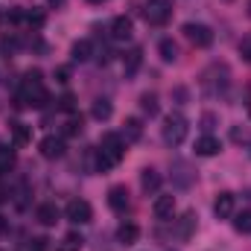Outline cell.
<instances>
[{
    "label": "cell",
    "instance_id": "obj_2",
    "mask_svg": "<svg viewBox=\"0 0 251 251\" xmlns=\"http://www.w3.org/2000/svg\"><path fill=\"white\" fill-rule=\"evenodd\" d=\"M18 105H32V108H44L47 105V91L41 82V70H29L21 82L18 91Z\"/></svg>",
    "mask_w": 251,
    "mask_h": 251
},
{
    "label": "cell",
    "instance_id": "obj_12",
    "mask_svg": "<svg viewBox=\"0 0 251 251\" xmlns=\"http://www.w3.org/2000/svg\"><path fill=\"white\" fill-rule=\"evenodd\" d=\"M70 56H73V62H91V56H94V41H91V38H79V41L70 47Z\"/></svg>",
    "mask_w": 251,
    "mask_h": 251
},
{
    "label": "cell",
    "instance_id": "obj_16",
    "mask_svg": "<svg viewBox=\"0 0 251 251\" xmlns=\"http://www.w3.org/2000/svg\"><path fill=\"white\" fill-rule=\"evenodd\" d=\"M35 219L41 222V225H56L59 222V207L56 204H38V210H35Z\"/></svg>",
    "mask_w": 251,
    "mask_h": 251
},
{
    "label": "cell",
    "instance_id": "obj_36",
    "mask_svg": "<svg viewBox=\"0 0 251 251\" xmlns=\"http://www.w3.org/2000/svg\"><path fill=\"white\" fill-rule=\"evenodd\" d=\"M6 228H9V225H6V219L0 216V234H6Z\"/></svg>",
    "mask_w": 251,
    "mask_h": 251
},
{
    "label": "cell",
    "instance_id": "obj_1",
    "mask_svg": "<svg viewBox=\"0 0 251 251\" xmlns=\"http://www.w3.org/2000/svg\"><path fill=\"white\" fill-rule=\"evenodd\" d=\"M123 155H126V140L117 131H105L102 140H100V146H97V152H94V158H97V173H105V170L117 167V164L123 161Z\"/></svg>",
    "mask_w": 251,
    "mask_h": 251
},
{
    "label": "cell",
    "instance_id": "obj_30",
    "mask_svg": "<svg viewBox=\"0 0 251 251\" xmlns=\"http://www.w3.org/2000/svg\"><path fill=\"white\" fill-rule=\"evenodd\" d=\"M59 108H62V111H73V108H76V100H73V94H64L62 100H59Z\"/></svg>",
    "mask_w": 251,
    "mask_h": 251
},
{
    "label": "cell",
    "instance_id": "obj_4",
    "mask_svg": "<svg viewBox=\"0 0 251 251\" xmlns=\"http://www.w3.org/2000/svg\"><path fill=\"white\" fill-rule=\"evenodd\" d=\"M64 216H67L73 225H88V222L94 219V207H91V201H85V199H73V201H67Z\"/></svg>",
    "mask_w": 251,
    "mask_h": 251
},
{
    "label": "cell",
    "instance_id": "obj_25",
    "mask_svg": "<svg viewBox=\"0 0 251 251\" xmlns=\"http://www.w3.org/2000/svg\"><path fill=\"white\" fill-rule=\"evenodd\" d=\"M12 167H15V149L0 146V176H6Z\"/></svg>",
    "mask_w": 251,
    "mask_h": 251
},
{
    "label": "cell",
    "instance_id": "obj_20",
    "mask_svg": "<svg viewBox=\"0 0 251 251\" xmlns=\"http://www.w3.org/2000/svg\"><path fill=\"white\" fill-rule=\"evenodd\" d=\"M140 62H143V50H140V47H134V50L123 59V73H126V76H134V70L140 67Z\"/></svg>",
    "mask_w": 251,
    "mask_h": 251
},
{
    "label": "cell",
    "instance_id": "obj_3",
    "mask_svg": "<svg viewBox=\"0 0 251 251\" xmlns=\"http://www.w3.org/2000/svg\"><path fill=\"white\" fill-rule=\"evenodd\" d=\"M187 131H190V123H187V117L184 114H170L167 120H164V128H161V134H164V143L167 146H181L184 143V137H187Z\"/></svg>",
    "mask_w": 251,
    "mask_h": 251
},
{
    "label": "cell",
    "instance_id": "obj_27",
    "mask_svg": "<svg viewBox=\"0 0 251 251\" xmlns=\"http://www.w3.org/2000/svg\"><path fill=\"white\" fill-rule=\"evenodd\" d=\"M193 225H196V213H193V210H187V213H184V219H181V231H178V234H181L184 240L190 237V231H193Z\"/></svg>",
    "mask_w": 251,
    "mask_h": 251
},
{
    "label": "cell",
    "instance_id": "obj_38",
    "mask_svg": "<svg viewBox=\"0 0 251 251\" xmlns=\"http://www.w3.org/2000/svg\"><path fill=\"white\" fill-rule=\"evenodd\" d=\"M249 15H251V3H249Z\"/></svg>",
    "mask_w": 251,
    "mask_h": 251
},
{
    "label": "cell",
    "instance_id": "obj_34",
    "mask_svg": "<svg viewBox=\"0 0 251 251\" xmlns=\"http://www.w3.org/2000/svg\"><path fill=\"white\" fill-rule=\"evenodd\" d=\"M201 128H207V131H210V128H213V114H204V117H201Z\"/></svg>",
    "mask_w": 251,
    "mask_h": 251
},
{
    "label": "cell",
    "instance_id": "obj_7",
    "mask_svg": "<svg viewBox=\"0 0 251 251\" xmlns=\"http://www.w3.org/2000/svg\"><path fill=\"white\" fill-rule=\"evenodd\" d=\"M213 213H216L219 219H231V216H234V193H228V190L216 193V199H213Z\"/></svg>",
    "mask_w": 251,
    "mask_h": 251
},
{
    "label": "cell",
    "instance_id": "obj_26",
    "mask_svg": "<svg viewBox=\"0 0 251 251\" xmlns=\"http://www.w3.org/2000/svg\"><path fill=\"white\" fill-rule=\"evenodd\" d=\"M234 228L240 234H251V210H243V213L234 216Z\"/></svg>",
    "mask_w": 251,
    "mask_h": 251
},
{
    "label": "cell",
    "instance_id": "obj_9",
    "mask_svg": "<svg viewBox=\"0 0 251 251\" xmlns=\"http://www.w3.org/2000/svg\"><path fill=\"white\" fill-rule=\"evenodd\" d=\"M131 32H134V24H131V18L117 15V18L111 21V38H114V41H128V38H131Z\"/></svg>",
    "mask_w": 251,
    "mask_h": 251
},
{
    "label": "cell",
    "instance_id": "obj_17",
    "mask_svg": "<svg viewBox=\"0 0 251 251\" xmlns=\"http://www.w3.org/2000/svg\"><path fill=\"white\" fill-rule=\"evenodd\" d=\"M137 237H140V228H137L134 222H123V225L117 228V243H123V246L137 243Z\"/></svg>",
    "mask_w": 251,
    "mask_h": 251
},
{
    "label": "cell",
    "instance_id": "obj_37",
    "mask_svg": "<svg viewBox=\"0 0 251 251\" xmlns=\"http://www.w3.org/2000/svg\"><path fill=\"white\" fill-rule=\"evenodd\" d=\"M88 3H97V6H100V3H105V0H88Z\"/></svg>",
    "mask_w": 251,
    "mask_h": 251
},
{
    "label": "cell",
    "instance_id": "obj_6",
    "mask_svg": "<svg viewBox=\"0 0 251 251\" xmlns=\"http://www.w3.org/2000/svg\"><path fill=\"white\" fill-rule=\"evenodd\" d=\"M184 35H187L190 44H196V47H210L213 44V32H210V26H204V24H184Z\"/></svg>",
    "mask_w": 251,
    "mask_h": 251
},
{
    "label": "cell",
    "instance_id": "obj_5",
    "mask_svg": "<svg viewBox=\"0 0 251 251\" xmlns=\"http://www.w3.org/2000/svg\"><path fill=\"white\" fill-rule=\"evenodd\" d=\"M173 18V0H149L146 3V21L152 26H164Z\"/></svg>",
    "mask_w": 251,
    "mask_h": 251
},
{
    "label": "cell",
    "instance_id": "obj_28",
    "mask_svg": "<svg viewBox=\"0 0 251 251\" xmlns=\"http://www.w3.org/2000/svg\"><path fill=\"white\" fill-rule=\"evenodd\" d=\"M64 134H67V137H76V134H82V120H79V117H70V120L64 123Z\"/></svg>",
    "mask_w": 251,
    "mask_h": 251
},
{
    "label": "cell",
    "instance_id": "obj_18",
    "mask_svg": "<svg viewBox=\"0 0 251 251\" xmlns=\"http://www.w3.org/2000/svg\"><path fill=\"white\" fill-rule=\"evenodd\" d=\"M111 114H114V105H111L108 100H102V97L94 100V105H91V117H94V120H108Z\"/></svg>",
    "mask_w": 251,
    "mask_h": 251
},
{
    "label": "cell",
    "instance_id": "obj_15",
    "mask_svg": "<svg viewBox=\"0 0 251 251\" xmlns=\"http://www.w3.org/2000/svg\"><path fill=\"white\" fill-rule=\"evenodd\" d=\"M152 210H155V216H158V219L173 216V210H176V196H158V199H155V204H152Z\"/></svg>",
    "mask_w": 251,
    "mask_h": 251
},
{
    "label": "cell",
    "instance_id": "obj_23",
    "mask_svg": "<svg viewBox=\"0 0 251 251\" xmlns=\"http://www.w3.org/2000/svg\"><path fill=\"white\" fill-rule=\"evenodd\" d=\"M24 24H26L29 29H41V26H44V12H41V9H26V12H24Z\"/></svg>",
    "mask_w": 251,
    "mask_h": 251
},
{
    "label": "cell",
    "instance_id": "obj_35",
    "mask_svg": "<svg viewBox=\"0 0 251 251\" xmlns=\"http://www.w3.org/2000/svg\"><path fill=\"white\" fill-rule=\"evenodd\" d=\"M6 199H9V190H6L3 184H0V201H6Z\"/></svg>",
    "mask_w": 251,
    "mask_h": 251
},
{
    "label": "cell",
    "instance_id": "obj_22",
    "mask_svg": "<svg viewBox=\"0 0 251 251\" xmlns=\"http://www.w3.org/2000/svg\"><path fill=\"white\" fill-rule=\"evenodd\" d=\"M158 53H161L164 62H176V59H178V47H176L173 38H164V41L158 44Z\"/></svg>",
    "mask_w": 251,
    "mask_h": 251
},
{
    "label": "cell",
    "instance_id": "obj_14",
    "mask_svg": "<svg viewBox=\"0 0 251 251\" xmlns=\"http://www.w3.org/2000/svg\"><path fill=\"white\" fill-rule=\"evenodd\" d=\"M140 187H143V193L155 196V193H158V187H161V176H158V170L146 167V170L140 173Z\"/></svg>",
    "mask_w": 251,
    "mask_h": 251
},
{
    "label": "cell",
    "instance_id": "obj_29",
    "mask_svg": "<svg viewBox=\"0 0 251 251\" xmlns=\"http://www.w3.org/2000/svg\"><path fill=\"white\" fill-rule=\"evenodd\" d=\"M173 170H176L173 176L178 178V184H181V187H187V184H190V178H187V176H184V173H187V164H181V161H178V164H176Z\"/></svg>",
    "mask_w": 251,
    "mask_h": 251
},
{
    "label": "cell",
    "instance_id": "obj_11",
    "mask_svg": "<svg viewBox=\"0 0 251 251\" xmlns=\"http://www.w3.org/2000/svg\"><path fill=\"white\" fill-rule=\"evenodd\" d=\"M219 149H222V143L213 134H201L196 140V155H201V158H213V155H219Z\"/></svg>",
    "mask_w": 251,
    "mask_h": 251
},
{
    "label": "cell",
    "instance_id": "obj_10",
    "mask_svg": "<svg viewBox=\"0 0 251 251\" xmlns=\"http://www.w3.org/2000/svg\"><path fill=\"white\" fill-rule=\"evenodd\" d=\"M108 207L117 210V213H126L128 210V190L123 184H114V187L108 190Z\"/></svg>",
    "mask_w": 251,
    "mask_h": 251
},
{
    "label": "cell",
    "instance_id": "obj_8",
    "mask_svg": "<svg viewBox=\"0 0 251 251\" xmlns=\"http://www.w3.org/2000/svg\"><path fill=\"white\" fill-rule=\"evenodd\" d=\"M38 152H41L44 158H50V161H53V158H62L64 155V140L56 137V134H47V137L38 143Z\"/></svg>",
    "mask_w": 251,
    "mask_h": 251
},
{
    "label": "cell",
    "instance_id": "obj_21",
    "mask_svg": "<svg viewBox=\"0 0 251 251\" xmlns=\"http://www.w3.org/2000/svg\"><path fill=\"white\" fill-rule=\"evenodd\" d=\"M82 246H85L82 234H64L62 243L56 246V251H82Z\"/></svg>",
    "mask_w": 251,
    "mask_h": 251
},
{
    "label": "cell",
    "instance_id": "obj_19",
    "mask_svg": "<svg viewBox=\"0 0 251 251\" xmlns=\"http://www.w3.org/2000/svg\"><path fill=\"white\" fill-rule=\"evenodd\" d=\"M12 140H15V146H26L32 140V128L26 123H12Z\"/></svg>",
    "mask_w": 251,
    "mask_h": 251
},
{
    "label": "cell",
    "instance_id": "obj_24",
    "mask_svg": "<svg viewBox=\"0 0 251 251\" xmlns=\"http://www.w3.org/2000/svg\"><path fill=\"white\" fill-rule=\"evenodd\" d=\"M158 108H161V105H158V94H143V97H140V111H143V114L155 117Z\"/></svg>",
    "mask_w": 251,
    "mask_h": 251
},
{
    "label": "cell",
    "instance_id": "obj_31",
    "mask_svg": "<svg viewBox=\"0 0 251 251\" xmlns=\"http://www.w3.org/2000/svg\"><path fill=\"white\" fill-rule=\"evenodd\" d=\"M47 243H50V240H44V237H35V240L29 243V251H47Z\"/></svg>",
    "mask_w": 251,
    "mask_h": 251
},
{
    "label": "cell",
    "instance_id": "obj_13",
    "mask_svg": "<svg viewBox=\"0 0 251 251\" xmlns=\"http://www.w3.org/2000/svg\"><path fill=\"white\" fill-rule=\"evenodd\" d=\"M120 137H123L126 143H137L140 137H143V123L137 120V117H128L123 123V131H120Z\"/></svg>",
    "mask_w": 251,
    "mask_h": 251
},
{
    "label": "cell",
    "instance_id": "obj_32",
    "mask_svg": "<svg viewBox=\"0 0 251 251\" xmlns=\"http://www.w3.org/2000/svg\"><path fill=\"white\" fill-rule=\"evenodd\" d=\"M240 53H243V59H246V62H251V38H246V41L240 44Z\"/></svg>",
    "mask_w": 251,
    "mask_h": 251
},
{
    "label": "cell",
    "instance_id": "obj_33",
    "mask_svg": "<svg viewBox=\"0 0 251 251\" xmlns=\"http://www.w3.org/2000/svg\"><path fill=\"white\" fill-rule=\"evenodd\" d=\"M67 79H70V67H59V70H56V82H67Z\"/></svg>",
    "mask_w": 251,
    "mask_h": 251
}]
</instances>
